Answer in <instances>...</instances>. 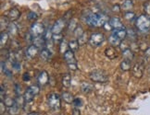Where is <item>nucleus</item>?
I'll use <instances>...</instances> for the list:
<instances>
[{
  "label": "nucleus",
  "mask_w": 150,
  "mask_h": 115,
  "mask_svg": "<svg viewBox=\"0 0 150 115\" xmlns=\"http://www.w3.org/2000/svg\"><path fill=\"white\" fill-rule=\"evenodd\" d=\"M135 26L141 32H147L150 31V17L141 15L135 20Z\"/></svg>",
  "instance_id": "f257e3e1"
},
{
  "label": "nucleus",
  "mask_w": 150,
  "mask_h": 115,
  "mask_svg": "<svg viewBox=\"0 0 150 115\" xmlns=\"http://www.w3.org/2000/svg\"><path fill=\"white\" fill-rule=\"evenodd\" d=\"M90 79L96 83H106L108 80L107 74L102 70H94L89 75Z\"/></svg>",
  "instance_id": "f03ea898"
},
{
  "label": "nucleus",
  "mask_w": 150,
  "mask_h": 115,
  "mask_svg": "<svg viewBox=\"0 0 150 115\" xmlns=\"http://www.w3.org/2000/svg\"><path fill=\"white\" fill-rule=\"evenodd\" d=\"M47 103L52 110H55V111L59 110L61 107L60 97L57 93H51L47 98Z\"/></svg>",
  "instance_id": "7ed1b4c3"
},
{
  "label": "nucleus",
  "mask_w": 150,
  "mask_h": 115,
  "mask_svg": "<svg viewBox=\"0 0 150 115\" xmlns=\"http://www.w3.org/2000/svg\"><path fill=\"white\" fill-rule=\"evenodd\" d=\"M45 32V28L42 23L35 22L32 25L31 28V33L33 34V37H41L44 35Z\"/></svg>",
  "instance_id": "20e7f679"
},
{
  "label": "nucleus",
  "mask_w": 150,
  "mask_h": 115,
  "mask_svg": "<svg viewBox=\"0 0 150 115\" xmlns=\"http://www.w3.org/2000/svg\"><path fill=\"white\" fill-rule=\"evenodd\" d=\"M104 40H105V37H104L102 33H93L89 38V43L92 46L96 47V46H99L102 44Z\"/></svg>",
  "instance_id": "39448f33"
},
{
  "label": "nucleus",
  "mask_w": 150,
  "mask_h": 115,
  "mask_svg": "<svg viewBox=\"0 0 150 115\" xmlns=\"http://www.w3.org/2000/svg\"><path fill=\"white\" fill-rule=\"evenodd\" d=\"M99 15L96 13H88L84 18V21L91 27H98Z\"/></svg>",
  "instance_id": "423d86ee"
},
{
  "label": "nucleus",
  "mask_w": 150,
  "mask_h": 115,
  "mask_svg": "<svg viewBox=\"0 0 150 115\" xmlns=\"http://www.w3.org/2000/svg\"><path fill=\"white\" fill-rule=\"evenodd\" d=\"M144 70H145V67H144L143 64H140V63H137L134 66H132V73L134 75V77L136 78H141L144 75Z\"/></svg>",
  "instance_id": "0eeeda50"
},
{
  "label": "nucleus",
  "mask_w": 150,
  "mask_h": 115,
  "mask_svg": "<svg viewBox=\"0 0 150 115\" xmlns=\"http://www.w3.org/2000/svg\"><path fill=\"white\" fill-rule=\"evenodd\" d=\"M65 26V21L63 20H57L55 23L53 27H52V31L54 34H60L61 31H63Z\"/></svg>",
  "instance_id": "6e6552de"
},
{
  "label": "nucleus",
  "mask_w": 150,
  "mask_h": 115,
  "mask_svg": "<svg viewBox=\"0 0 150 115\" xmlns=\"http://www.w3.org/2000/svg\"><path fill=\"white\" fill-rule=\"evenodd\" d=\"M49 81V76L47 71H42L41 73L39 74V76L37 77V82L39 84V86L41 87H44L45 86Z\"/></svg>",
  "instance_id": "1a4fd4ad"
},
{
  "label": "nucleus",
  "mask_w": 150,
  "mask_h": 115,
  "mask_svg": "<svg viewBox=\"0 0 150 115\" xmlns=\"http://www.w3.org/2000/svg\"><path fill=\"white\" fill-rule=\"evenodd\" d=\"M64 60L67 62L68 66L70 65H73V64H77L76 63V59H75V56L73 52L71 50H68L66 53L64 54Z\"/></svg>",
  "instance_id": "9d476101"
},
{
  "label": "nucleus",
  "mask_w": 150,
  "mask_h": 115,
  "mask_svg": "<svg viewBox=\"0 0 150 115\" xmlns=\"http://www.w3.org/2000/svg\"><path fill=\"white\" fill-rule=\"evenodd\" d=\"M38 50H39V48L36 47L35 45H33V44L30 45L26 50V56L28 58L33 59V57H35L36 54H38Z\"/></svg>",
  "instance_id": "9b49d317"
},
{
  "label": "nucleus",
  "mask_w": 150,
  "mask_h": 115,
  "mask_svg": "<svg viewBox=\"0 0 150 115\" xmlns=\"http://www.w3.org/2000/svg\"><path fill=\"white\" fill-rule=\"evenodd\" d=\"M113 35H115L117 38H119L120 41H122L127 37V30L125 29V27L122 28V29H118V30H114L113 31Z\"/></svg>",
  "instance_id": "f8f14e48"
},
{
  "label": "nucleus",
  "mask_w": 150,
  "mask_h": 115,
  "mask_svg": "<svg viewBox=\"0 0 150 115\" xmlns=\"http://www.w3.org/2000/svg\"><path fill=\"white\" fill-rule=\"evenodd\" d=\"M21 16V12L18 8H13L12 9H10L8 11V18L10 21H14L16 20L19 19V17Z\"/></svg>",
  "instance_id": "ddd939ff"
},
{
  "label": "nucleus",
  "mask_w": 150,
  "mask_h": 115,
  "mask_svg": "<svg viewBox=\"0 0 150 115\" xmlns=\"http://www.w3.org/2000/svg\"><path fill=\"white\" fill-rule=\"evenodd\" d=\"M109 23L111 24L113 30H118V29H122L124 27L122 20H120L118 17H113V18H111L110 20H109Z\"/></svg>",
  "instance_id": "4468645a"
},
{
  "label": "nucleus",
  "mask_w": 150,
  "mask_h": 115,
  "mask_svg": "<svg viewBox=\"0 0 150 115\" xmlns=\"http://www.w3.org/2000/svg\"><path fill=\"white\" fill-rule=\"evenodd\" d=\"M33 45H35L36 47L38 48H42V47H45V41L44 37H33Z\"/></svg>",
  "instance_id": "2eb2a0df"
},
{
  "label": "nucleus",
  "mask_w": 150,
  "mask_h": 115,
  "mask_svg": "<svg viewBox=\"0 0 150 115\" xmlns=\"http://www.w3.org/2000/svg\"><path fill=\"white\" fill-rule=\"evenodd\" d=\"M71 76L70 74H65L64 76L62 77V85L63 87L66 88V89H69L71 87Z\"/></svg>",
  "instance_id": "dca6fc26"
},
{
  "label": "nucleus",
  "mask_w": 150,
  "mask_h": 115,
  "mask_svg": "<svg viewBox=\"0 0 150 115\" xmlns=\"http://www.w3.org/2000/svg\"><path fill=\"white\" fill-rule=\"evenodd\" d=\"M108 43H110L111 46H113V47H118V46H120V44H122V41L117 38L115 35H113V34H111L110 36H109L108 38Z\"/></svg>",
  "instance_id": "f3484780"
},
{
  "label": "nucleus",
  "mask_w": 150,
  "mask_h": 115,
  "mask_svg": "<svg viewBox=\"0 0 150 115\" xmlns=\"http://www.w3.org/2000/svg\"><path fill=\"white\" fill-rule=\"evenodd\" d=\"M122 56L124 57V59H125V60L132 61V59H134V52H132L131 49L126 48V49H124L123 52H122Z\"/></svg>",
  "instance_id": "a211bd4d"
},
{
  "label": "nucleus",
  "mask_w": 150,
  "mask_h": 115,
  "mask_svg": "<svg viewBox=\"0 0 150 115\" xmlns=\"http://www.w3.org/2000/svg\"><path fill=\"white\" fill-rule=\"evenodd\" d=\"M40 56L44 61H48L51 57V51L47 48H43L41 50V53H40Z\"/></svg>",
  "instance_id": "6ab92c4d"
},
{
  "label": "nucleus",
  "mask_w": 150,
  "mask_h": 115,
  "mask_svg": "<svg viewBox=\"0 0 150 115\" xmlns=\"http://www.w3.org/2000/svg\"><path fill=\"white\" fill-rule=\"evenodd\" d=\"M105 54L107 57H108L109 59H114L117 57V53L116 51L114 50V48L112 47H108L106 50H105Z\"/></svg>",
  "instance_id": "aec40b11"
},
{
  "label": "nucleus",
  "mask_w": 150,
  "mask_h": 115,
  "mask_svg": "<svg viewBox=\"0 0 150 115\" xmlns=\"http://www.w3.org/2000/svg\"><path fill=\"white\" fill-rule=\"evenodd\" d=\"M53 36H54V33H53V31H52V29H47V30H45V32L43 35L45 43L53 41Z\"/></svg>",
  "instance_id": "412c9836"
},
{
  "label": "nucleus",
  "mask_w": 150,
  "mask_h": 115,
  "mask_svg": "<svg viewBox=\"0 0 150 115\" xmlns=\"http://www.w3.org/2000/svg\"><path fill=\"white\" fill-rule=\"evenodd\" d=\"M34 97H35V96L33 95V92H32L30 89H26L25 93L23 94L24 100H25V102H27V103H30V102H32Z\"/></svg>",
  "instance_id": "4be33fe9"
},
{
  "label": "nucleus",
  "mask_w": 150,
  "mask_h": 115,
  "mask_svg": "<svg viewBox=\"0 0 150 115\" xmlns=\"http://www.w3.org/2000/svg\"><path fill=\"white\" fill-rule=\"evenodd\" d=\"M62 99L64 100V101L66 103H68V104H71V103H73V100H74L73 96L71 93H69V92H63Z\"/></svg>",
  "instance_id": "5701e85b"
},
{
  "label": "nucleus",
  "mask_w": 150,
  "mask_h": 115,
  "mask_svg": "<svg viewBox=\"0 0 150 115\" xmlns=\"http://www.w3.org/2000/svg\"><path fill=\"white\" fill-rule=\"evenodd\" d=\"M132 68V66H131V61L129 60H123L122 63H120V69H122V71L124 72H127V71H130Z\"/></svg>",
  "instance_id": "b1692460"
},
{
  "label": "nucleus",
  "mask_w": 150,
  "mask_h": 115,
  "mask_svg": "<svg viewBox=\"0 0 150 115\" xmlns=\"http://www.w3.org/2000/svg\"><path fill=\"white\" fill-rule=\"evenodd\" d=\"M68 46H69V49H70L71 51H72V52H76V51L79 49L80 44H79V43H78L77 40H71V41L69 42Z\"/></svg>",
  "instance_id": "393cba45"
},
{
  "label": "nucleus",
  "mask_w": 150,
  "mask_h": 115,
  "mask_svg": "<svg viewBox=\"0 0 150 115\" xmlns=\"http://www.w3.org/2000/svg\"><path fill=\"white\" fill-rule=\"evenodd\" d=\"M134 7V2L132 0H124L122 4V8L123 10H130Z\"/></svg>",
  "instance_id": "a878e982"
},
{
  "label": "nucleus",
  "mask_w": 150,
  "mask_h": 115,
  "mask_svg": "<svg viewBox=\"0 0 150 115\" xmlns=\"http://www.w3.org/2000/svg\"><path fill=\"white\" fill-rule=\"evenodd\" d=\"M8 33L11 34V35H16L17 33H18V28H17V25L15 23L11 22L9 23V25L8 27Z\"/></svg>",
  "instance_id": "bb28decb"
},
{
  "label": "nucleus",
  "mask_w": 150,
  "mask_h": 115,
  "mask_svg": "<svg viewBox=\"0 0 150 115\" xmlns=\"http://www.w3.org/2000/svg\"><path fill=\"white\" fill-rule=\"evenodd\" d=\"M8 32H1V35H0V43H1V47L8 43Z\"/></svg>",
  "instance_id": "cd10ccee"
},
{
  "label": "nucleus",
  "mask_w": 150,
  "mask_h": 115,
  "mask_svg": "<svg viewBox=\"0 0 150 115\" xmlns=\"http://www.w3.org/2000/svg\"><path fill=\"white\" fill-rule=\"evenodd\" d=\"M82 90L84 93H89L92 90H93V86L89 83H83L82 84Z\"/></svg>",
  "instance_id": "c85d7f7f"
},
{
  "label": "nucleus",
  "mask_w": 150,
  "mask_h": 115,
  "mask_svg": "<svg viewBox=\"0 0 150 115\" xmlns=\"http://www.w3.org/2000/svg\"><path fill=\"white\" fill-rule=\"evenodd\" d=\"M20 110H21V107L18 106L17 104H15L14 106L10 107V108L8 109V113H9L10 115H17V114H18V113L20 112Z\"/></svg>",
  "instance_id": "c756f323"
},
{
  "label": "nucleus",
  "mask_w": 150,
  "mask_h": 115,
  "mask_svg": "<svg viewBox=\"0 0 150 115\" xmlns=\"http://www.w3.org/2000/svg\"><path fill=\"white\" fill-rule=\"evenodd\" d=\"M78 27L77 25V20H75V19H72L70 20V23H69V31H74L75 30H76V28Z\"/></svg>",
  "instance_id": "7c9ffc66"
},
{
  "label": "nucleus",
  "mask_w": 150,
  "mask_h": 115,
  "mask_svg": "<svg viewBox=\"0 0 150 115\" xmlns=\"http://www.w3.org/2000/svg\"><path fill=\"white\" fill-rule=\"evenodd\" d=\"M124 19L128 21H132V20H136V17L134 12H130V11H128V12H126L124 14Z\"/></svg>",
  "instance_id": "2f4dec72"
},
{
  "label": "nucleus",
  "mask_w": 150,
  "mask_h": 115,
  "mask_svg": "<svg viewBox=\"0 0 150 115\" xmlns=\"http://www.w3.org/2000/svg\"><path fill=\"white\" fill-rule=\"evenodd\" d=\"M3 101L5 102L6 106L8 107V108H10V107H12V106L15 105V100H13L12 98H8H8H6V99Z\"/></svg>",
  "instance_id": "473e14b6"
},
{
  "label": "nucleus",
  "mask_w": 150,
  "mask_h": 115,
  "mask_svg": "<svg viewBox=\"0 0 150 115\" xmlns=\"http://www.w3.org/2000/svg\"><path fill=\"white\" fill-rule=\"evenodd\" d=\"M73 32H74V35L76 36L77 38H80L81 36H83V34H84V31H83V28L81 27V26H78V27L76 28V30H75Z\"/></svg>",
  "instance_id": "72a5a7b5"
},
{
  "label": "nucleus",
  "mask_w": 150,
  "mask_h": 115,
  "mask_svg": "<svg viewBox=\"0 0 150 115\" xmlns=\"http://www.w3.org/2000/svg\"><path fill=\"white\" fill-rule=\"evenodd\" d=\"M28 89L33 92L34 96L38 95L39 92H40V88H39V86H37V85H33V86H31V87H29Z\"/></svg>",
  "instance_id": "f704fd0d"
},
{
  "label": "nucleus",
  "mask_w": 150,
  "mask_h": 115,
  "mask_svg": "<svg viewBox=\"0 0 150 115\" xmlns=\"http://www.w3.org/2000/svg\"><path fill=\"white\" fill-rule=\"evenodd\" d=\"M63 40H64V38H63V36L61 35V34H54V36H53V42L54 43H60Z\"/></svg>",
  "instance_id": "c9c22d12"
},
{
  "label": "nucleus",
  "mask_w": 150,
  "mask_h": 115,
  "mask_svg": "<svg viewBox=\"0 0 150 115\" xmlns=\"http://www.w3.org/2000/svg\"><path fill=\"white\" fill-rule=\"evenodd\" d=\"M144 10L146 16L150 17V1H146L144 4Z\"/></svg>",
  "instance_id": "e433bc0d"
},
{
  "label": "nucleus",
  "mask_w": 150,
  "mask_h": 115,
  "mask_svg": "<svg viewBox=\"0 0 150 115\" xmlns=\"http://www.w3.org/2000/svg\"><path fill=\"white\" fill-rule=\"evenodd\" d=\"M67 47H69V46H68V44L66 43L65 40H63V41L60 43V52H61L62 54H65L66 52L68 51V50H67Z\"/></svg>",
  "instance_id": "4c0bfd02"
},
{
  "label": "nucleus",
  "mask_w": 150,
  "mask_h": 115,
  "mask_svg": "<svg viewBox=\"0 0 150 115\" xmlns=\"http://www.w3.org/2000/svg\"><path fill=\"white\" fill-rule=\"evenodd\" d=\"M86 41H87V38H86L85 32H84V34H83V36H81L80 38H78V43H79L80 45H83L86 43Z\"/></svg>",
  "instance_id": "58836bf2"
},
{
  "label": "nucleus",
  "mask_w": 150,
  "mask_h": 115,
  "mask_svg": "<svg viewBox=\"0 0 150 115\" xmlns=\"http://www.w3.org/2000/svg\"><path fill=\"white\" fill-rule=\"evenodd\" d=\"M72 104L75 106V108H78V107H81V106L83 105V101H82V100H81V99L77 98V99H74Z\"/></svg>",
  "instance_id": "ea45409f"
},
{
  "label": "nucleus",
  "mask_w": 150,
  "mask_h": 115,
  "mask_svg": "<svg viewBox=\"0 0 150 115\" xmlns=\"http://www.w3.org/2000/svg\"><path fill=\"white\" fill-rule=\"evenodd\" d=\"M27 18L30 20H36L38 18V16L35 12H30L28 14V17Z\"/></svg>",
  "instance_id": "a19ab883"
},
{
  "label": "nucleus",
  "mask_w": 150,
  "mask_h": 115,
  "mask_svg": "<svg viewBox=\"0 0 150 115\" xmlns=\"http://www.w3.org/2000/svg\"><path fill=\"white\" fill-rule=\"evenodd\" d=\"M12 67L15 69V70H20L21 69V63L18 61H13L12 62Z\"/></svg>",
  "instance_id": "79ce46f5"
},
{
  "label": "nucleus",
  "mask_w": 150,
  "mask_h": 115,
  "mask_svg": "<svg viewBox=\"0 0 150 115\" xmlns=\"http://www.w3.org/2000/svg\"><path fill=\"white\" fill-rule=\"evenodd\" d=\"M104 27V29H105L106 31H114L113 30V28H112V26H111V24L109 23V20L106 23L105 25L103 26Z\"/></svg>",
  "instance_id": "37998d69"
},
{
  "label": "nucleus",
  "mask_w": 150,
  "mask_h": 115,
  "mask_svg": "<svg viewBox=\"0 0 150 115\" xmlns=\"http://www.w3.org/2000/svg\"><path fill=\"white\" fill-rule=\"evenodd\" d=\"M0 107H1V110H0V113H1V115H3L4 112H6V108H7V106H6L5 102L3 100H1V102H0Z\"/></svg>",
  "instance_id": "c03bdc74"
},
{
  "label": "nucleus",
  "mask_w": 150,
  "mask_h": 115,
  "mask_svg": "<svg viewBox=\"0 0 150 115\" xmlns=\"http://www.w3.org/2000/svg\"><path fill=\"white\" fill-rule=\"evenodd\" d=\"M22 79H23L25 82H26V81H29V80L31 79L30 74H29V73H25V74H23V76H22Z\"/></svg>",
  "instance_id": "a18cd8bd"
},
{
  "label": "nucleus",
  "mask_w": 150,
  "mask_h": 115,
  "mask_svg": "<svg viewBox=\"0 0 150 115\" xmlns=\"http://www.w3.org/2000/svg\"><path fill=\"white\" fill-rule=\"evenodd\" d=\"M21 86H19L18 84L15 85V89H16V93L18 96H21Z\"/></svg>",
  "instance_id": "49530a36"
},
{
  "label": "nucleus",
  "mask_w": 150,
  "mask_h": 115,
  "mask_svg": "<svg viewBox=\"0 0 150 115\" xmlns=\"http://www.w3.org/2000/svg\"><path fill=\"white\" fill-rule=\"evenodd\" d=\"M72 115H81V112L78 108H74L72 110Z\"/></svg>",
  "instance_id": "de8ad7c7"
},
{
  "label": "nucleus",
  "mask_w": 150,
  "mask_h": 115,
  "mask_svg": "<svg viewBox=\"0 0 150 115\" xmlns=\"http://www.w3.org/2000/svg\"><path fill=\"white\" fill-rule=\"evenodd\" d=\"M5 98V90H4V86L1 85V100H4Z\"/></svg>",
  "instance_id": "09e8293b"
},
{
  "label": "nucleus",
  "mask_w": 150,
  "mask_h": 115,
  "mask_svg": "<svg viewBox=\"0 0 150 115\" xmlns=\"http://www.w3.org/2000/svg\"><path fill=\"white\" fill-rule=\"evenodd\" d=\"M145 54H146V56L147 57V58H150V47L146 48V50L145 52Z\"/></svg>",
  "instance_id": "8fccbe9b"
},
{
  "label": "nucleus",
  "mask_w": 150,
  "mask_h": 115,
  "mask_svg": "<svg viewBox=\"0 0 150 115\" xmlns=\"http://www.w3.org/2000/svg\"><path fill=\"white\" fill-rule=\"evenodd\" d=\"M116 10L118 11V12L120 10V8L119 5H115L114 7H113V11H116Z\"/></svg>",
  "instance_id": "3c124183"
},
{
  "label": "nucleus",
  "mask_w": 150,
  "mask_h": 115,
  "mask_svg": "<svg viewBox=\"0 0 150 115\" xmlns=\"http://www.w3.org/2000/svg\"><path fill=\"white\" fill-rule=\"evenodd\" d=\"M28 115H39L37 112H31V113H29Z\"/></svg>",
  "instance_id": "603ef678"
}]
</instances>
